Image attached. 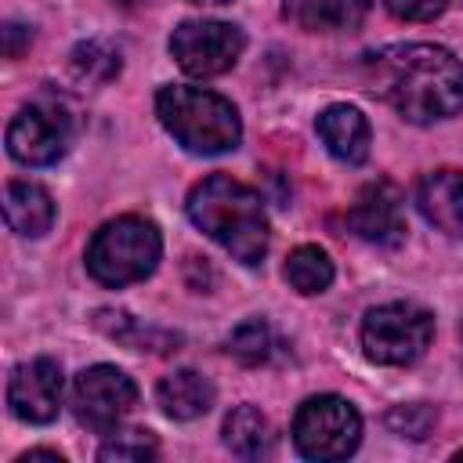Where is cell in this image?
<instances>
[{
	"mask_svg": "<svg viewBox=\"0 0 463 463\" xmlns=\"http://www.w3.org/2000/svg\"><path fill=\"white\" fill-rule=\"evenodd\" d=\"M369 87L409 123L463 112V65L438 43H391L365 58Z\"/></svg>",
	"mask_w": 463,
	"mask_h": 463,
	"instance_id": "cell-1",
	"label": "cell"
},
{
	"mask_svg": "<svg viewBox=\"0 0 463 463\" xmlns=\"http://www.w3.org/2000/svg\"><path fill=\"white\" fill-rule=\"evenodd\" d=\"M188 217L195 228H203L217 246H224L242 264H260L268 253V217L260 206V195L228 177L213 174L203 177L188 192Z\"/></svg>",
	"mask_w": 463,
	"mask_h": 463,
	"instance_id": "cell-2",
	"label": "cell"
},
{
	"mask_svg": "<svg viewBox=\"0 0 463 463\" xmlns=\"http://www.w3.org/2000/svg\"><path fill=\"white\" fill-rule=\"evenodd\" d=\"M156 116L174 141L195 156L232 152L242 137L235 105L203 87H163L156 94Z\"/></svg>",
	"mask_w": 463,
	"mask_h": 463,
	"instance_id": "cell-3",
	"label": "cell"
},
{
	"mask_svg": "<svg viewBox=\"0 0 463 463\" xmlns=\"http://www.w3.org/2000/svg\"><path fill=\"white\" fill-rule=\"evenodd\" d=\"M163 253V239L159 228L145 217H116L109 224H101L87 246V271L101 282V286H130L141 282L145 275L156 271Z\"/></svg>",
	"mask_w": 463,
	"mask_h": 463,
	"instance_id": "cell-4",
	"label": "cell"
},
{
	"mask_svg": "<svg viewBox=\"0 0 463 463\" xmlns=\"http://www.w3.org/2000/svg\"><path fill=\"white\" fill-rule=\"evenodd\" d=\"M434 336L430 311L416 304H380L362 322L365 358L376 365H412Z\"/></svg>",
	"mask_w": 463,
	"mask_h": 463,
	"instance_id": "cell-5",
	"label": "cell"
},
{
	"mask_svg": "<svg viewBox=\"0 0 463 463\" xmlns=\"http://www.w3.org/2000/svg\"><path fill=\"white\" fill-rule=\"evenodd\" d=\"M362 416L336 394L307 398L293 416V445L307 459H344L358 449Z\"/></svg>",
	"mask_w": 463,
	"mask_h": 463,
	"instance_id": "cell-6",
	"label": "cell"
},
{
	"mask_svg": "<svg viewBox=\"0 0 463 463\" xmlns=\"http://www.w3.org/2000/svg\"><path fill=\"white\" fill-rule=\"evenodd\" d=\"M242 33L232 22H213V18H195L181 22L170 36V54L188 76H221L228 72L239 54H242Z\"/></svg>",
	"mask_w": 463,
	"mask_h": 463,
	"instance_id": "cell-7",
	"label": "cell"
},
{
	"mask_svg": "<svg viewBox=\"0 0 463 463\" xmlns=\"http://www.w3.org/2000/svg\"><path fill=\"white\" fill-rule=\"evenodd\" d=\"M137 387L134 380L116 365H90L72 383V412L83 427L109 434L123 423V416L134 409Z\"/></svg>",
	"mask_w": 463,
	"mask_h": 463,
	"instance_id": "cell-8",
	"label": "cell"
},
{
	"mask_svg": "<svg viewBox=\"0 0 463 463\" xmlns=\"http://www.w3.org/2000/svg\"><path fill=\"white\" fill-rule=\"evenodd\" d=\"M72 137V123L58 105H25L7 123V152L25 166H47L54 163Z\"/></svg>",
	"mask_w": 463,
	"mask_h": 463,
	"instance_id": "cell-9",
	"label": "cell"
},
{
	"mask_svg": "<svg viewBox=\"0 0 463 463\" xmlns=\"http://www.w3.org/2000/svg\"><path fill=\"white\" fill-rule=\"evenodd\" d=\"M347 228L376 246H398L405 239V203L402 188L387 177L369 181L347 206Z\"/></svg>",
	"mask_w": 463,
	"mask_h": 463,
	"instance_id": "cell-10",
	"label": "cell"
},
{
	"mask_svg": "<svg viewBox=\"0 0 463 463\" xmlns=\"http://www.w3.org/2000/svg\"><path fill=\"white\" fill-rule=\"evenodd\" d=\"M7 405L25 423H51L61 405V369L51 358L18 365L7 380Z\"/></svg>",
	"mask_w": 463,
	"mask_h": 463,
	"instance_id": "cell-11",
	"label": "cell"
},
{
	"mask_svg": "<svg viewBox=\"0 0 463 463\" xmlns=\"http://www.w3.org/2000/svg\"><path fill=\"white\" fill-rule=\"evenodd\" d=\"M420 213L445 235L463 239V170H430L416 184Z\"/></svg>",
	"mask_w": 463,
	"mask_h": 463,
	"instance_id": "cell-12",
	"label": "cell"
},
{
	"mask_svg": "<svg viewBox=\"0 0 463 463\" xmlns=\"http://www.w3.org/2000/svg\"><path fill=\"white\" fill-rule=\"evenodd\" d=\"M315 127H318V137L326 141L329 156H336L340 163L354 166V163H362L369 156V119L354 105L322 109Z\"/></svg>",
	"mask_w": 463,
	"mask_h": 463,
	"instance_id": "cell-13",
	"label": "cell"
},
{
	"mask_svg": "<svg viewBox=\"0 0 463 463\" xmlns=\"http://www.w3.org/2000/svg\"><path fill=\"white\" fill-rule=\"evenodd\" d=\"M282 14L307 33H351L365 22L369 0H286Z\"/></svg>",
	"mask_w": 463,
	"mask_h": 463,
	"instance_id": "cell-14",
	"label": "cell"
},
{
	"mask_svg": "<svg viewBox=\"0 0 463 463\" xmlns=\"http://www.w3.org/2000/svg\"><path fill=\"white\" fill-rule=\"evenodd\" d=\"M4 217H7L11 232L40 239L54 224V199L47 188H40L33 181H11L4 188Z\"/></svg>",
	"mask_w": 463,
	"mask_h": 463,
	"instance_id": "cell-15",
	"label": "cell"
},
{
	"mask_svg": "<svg viewBox=\"0 0 463 463\" xmlns=\"http://www.w3.org/2000/svg\"><path fill=\"white\" fill-rule=\"evenodd\" d=\"M156 398L163 405L166 416L174 420H195L213 405V383L206 376H199L195 369H177L170 376L159 380Z\"/></svg>",
	"mask_w": 463,
	"mask_h": 463,
	"instance_id": "cell-16",
	"label": "cell"
},
{
	"mask_svg": "<svg viewBox=\"0 0 463 463\" xmlns=\"http://www.w3.org/2000/svg\"><path fill=\"white\" fill-rule=\"evenodd\" d=\"M224 445L239 456V459H260L271 452L275 445V434H271V423L260 409L253 405H239L228 412L224 420Z\"/></svg>",
	"mask_w": 463,
	"mask_h": 463,
	"instance_id": "cell-17",
	"label": "cell"
},
{
	"mask_svg": "<svg viewBox=\"0 0 463 463\" xmlns=\"http://www.w3.org/2000/svg\"><path fill=\"white\" fill-rule=\"evenodd\" d=\"M286 282L297 293H304V297L322 293L333 282V260H329V253L318 250V246H297L289 253V260H286Z\"/></svg>",
	"mask_w": 463,
	"mask_h": 463,
	"instance_id": "cell-18",
	"label": "cell"
},
{
	"mask_svg": "<svg viewBox=\"0 0 463 463\" xmlns=\"http://www.w3.org/2000/svg\"><path fill=\"white\" fill-rule=\"evenodd\" d=\"M159 445L148 430H109V441L98 449V459L105 463H145V459H156Z\"/></svg>",
	"mask_w": 463,
	"mask_h": 463,
	"instance_id": "cell-19",
	"label": "cell"
},
{
	"mask_svg": "<svg viewBox=\"0 0 463 463\" xmlns=\"http://www.w3.org/2000/svg\"><path fill=\"white\" fill-rule=\"evenodd\" d=\"M72 69L80 80H90V83H105L119 72V51L105 47L101 40H87L72 51Z\"/></svg>",
	"mask_w": 463,
	"mask_h": 463,
	"instance_id": "cell-20",
	"label": "cell"
},
{
	"mask_svg": "<svg viewBox=\"0 0 463 463\" xmlns=\"http://www.w3.org/2000/svg\"><path fill=\"white\" fill-rule=\"evenodd\" d=\"M228 351L242 362V365H260L271 354V329L260 318H246L232 329L228 336Z\"/></svg>",
	"mask_w": 463,
	"mask_h": 463,
	"instance_id": "cell-21",
	"label": "cell"
},
{
	"mask_svg": "<svg viewBox=\"0 0 463 463\" xmlns=\"http://www.w3.org/2000/svg\"><path fill=\"white\" fill-rule=\"evenodd\" d=\"M434 420H438V412L430 409V405H423V402H412V405H398V409H391L387 412V427L394 430V434H402V438H427V430L434 427Z\"/></svg>",
	"mask_w": 463,
	"mask_h": 463,
	"instance_id": "cell-22",
	"label": "cell"
},
{
	"mask_svg": "<svg viewBox=\"0 0 463 463\" xmlns=\"http://www.w3.org/2000/svg\"><path fill=\"white\" fill-rule=\"evenodd\" d=\"M383 4L402 22H434L449 7V0H383Z\"/></svg>",
	"mask_w": 463,
	"mask_h": 463,
	"instance_id": "cell-23",
	"label": "cell"
},
{
	"mask_svg": "<svg viewBox=\"0 0 463 463\" xmlns=\"http://www.w3.org/2000/svg\"><path fill=\"white\" fill-rule=\"evenodd\" d=\"M25 43H29V29L18 25V22H7V25H4V54H7V58H18Z\"/></svg>",
	"mask_w": 463,
	"mask_h": 463,
	"instance_id": "cell-24",
	"label": "cell"
},
{
	"mask_svg": "<svg viewBox=\"0 0 463 463\" xmlns=\"http://www.w3.org/2000/svg\"><path fill=\"white\" fill-rule=\"evenodd\" d=\"M36 459H51V463H61V456H58V452H51V449H33V452H22L14 463H36Z\"/></svg>",
	"mask_w": 463,
	"mask_h": 463,
	"instance_id": "cell-25",
	"label": "cell"
},
{
	"mask_svg": "<svg viewBox=\"0 0 463 463\" xmlns=\"http://www.w3.org/2000/svg\"><path fill=\"white\" fill-rule=\"evenodd\" d=\"M188 4H232V0H188Z\"/></svg>",
	"mask_w": 463,
	"mask_h": 463,
	"instance_id": "cell-26",
	"label": "cell"
},
{
	"mask_svg": "<svg viewBox=\"0 0 463 463\" xmlns=\"http://www.w3.org/2000/svg\"><path fill=\"white\" fill-rule=\"evenodd\" d=\"M116 4H123V7H134V4H145V0H116Z\"/></svg>",
	"mask_w": 463,
	"mask_h": 463,
	"instance_id": "cell-27",
	"label": "cell"
},
{
	"mask_svg": "<svg viewBox=\"0 0 463 463\" xmlns=\"http://www.w3.org/2000/svg\"><path fill=\"white\" fill-rule=\"evenodd\" d=\"M459 336H463V326H459Z\"/></svg>",
	"mask_w": 463,
	"mask_h": 463,
	"instance_id": "cell-28",
	"label": "cell"
}]
</instances>
